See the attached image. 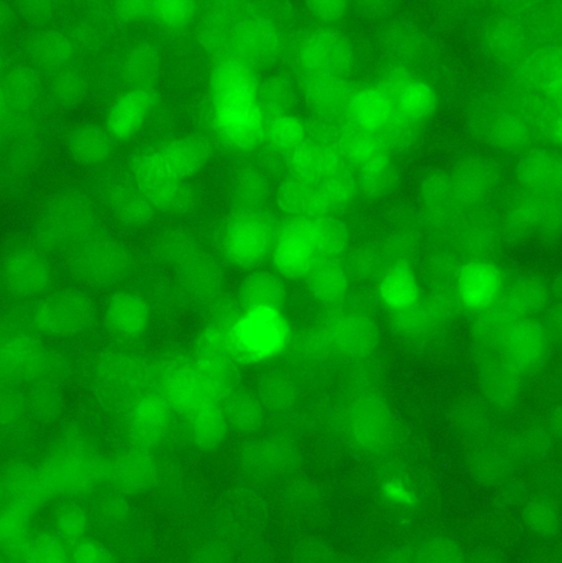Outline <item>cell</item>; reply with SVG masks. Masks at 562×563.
I'll list each match as a JSON object with an SVG mask.
<instances>
[{"mask_svg":"<svg viewBox=\"0 0 562 563\" xmlns=\"http://www.w3.org/2000/svg\"><path fill=\"white\" fill-rule=\"evenodd\" d=\"M214 123L233 147L253 150L265 137L266 117L250 64L235 57L219 62L211 74Z\"/></svg>","mask_w":562,"mask_h":563,"instance_id":"6da1fadb","label":"cell"},{"mask_svg":"<svg viewBox=\"0 0 562 563\" xmlns=\"http://www.w3.org/2000/svg\"><path fill=\"white\" fill-rule=\"evenodd\" d=\"M161 393L184 421L192 443L211 450L223 441L228 422L223 400L200 373L196 362L175 360L164 365Z\"/></svg>","mask_w":562,"mask_h":563,"instance_id":"7a4b0ae2","label":"cell"},{"mask_svg":"<svg viewBox=\"0 0 562 563\" xmlns=\"http://www.w3.org/2000/svg\"><path fill=\"white\" fill-rule=\"evenodd\" d=\"M206 159L207 147L202 142L175 140L139 155L132 163V173L137 189L151 205L175 211L187 203L186 180Z\"/></svg>","mask_w":562,"mask_h":563,"instance_id":"3957f363","label":"cell"},{"mask_svg":"<svg viewBox=\"0 0 562 563\" xmlns=\"http://www.w3.org/2000/svg\"><path fill=\"white\" fill-rule=\"evenodd\" d=\"M346 244V229L333 217L291 219L277 230L271 256L282 276L306 278L320 263L340 258Z\"/></svg>","mask_w":562,"mask_h":563,"instance_id":"277c9868","label":"cell"},{"mask_svg":"<svg viewBox=\"0 0 562 563\" xmlns=\"http://www.w3.org/2000/svg\"><path fill=\"white\" fill-rule=\"evenodd\" d=\"M286 158L290 174L321 192L334 212L353 200L357 184L335 141L309 135Z\"/></svg>","mask_w":562,"mask_h":563,"instance_id":"5b68a950","label":"cell"},{"mask_svg":"<svg viewBox=\"0 0 562 563\" xmlns=\"http://www.w3.org/2000/svg\"><path fill=\"white\" fill-rule=\"evenodd\" d=\"M228 354L233 362L256 364L285 351L290 325L280 308L243 309L224 325Z\"/></svg>","mask_w":562,"mask_h":563,"instance_id":"8992f818","label":"cell"},{"mask_svg":"<svg viewBox=\"0 0 562 563\" xmlns=\"http://www.w3.org/2000/svg\"><path fill=\"white\" fill-rule=\"evenodd\" d=\"M357 187L370 195L384 192L394 178L389 145L379 136L344 125L334 140Z\"/></svg>","mask_w":562,"mask_h":563,"instance_id":"52a82bcc","label":"cell"},{"mask_svg":"<svg viewBox=\"0 0 562 563\" xmlns=\"http://www.w3.org/2000/svg\"><path fill=\"white\" fill-rule=\"evenodd\" d=\"M276 234L273 219L267 213L245 209L227 223L221 236V251L232 265L252 268L272 254Z\"/></svg>","mask_w":562,"mask_h":563,"instance_id":"ba28073f","label":"cell"},{"mask_svg":"<svg viewBox=\"0 0 562 563\" xmlns=\"http://www.w3.org/2000/svg\"><path fill=\"white\" fill-rule=\"evenodd\" d=\"M293 60L301 79L346 77L353 63V51L341 33L313 30L297 40Z\"/></svg>","mask_w":562,"mask_h":563,"instance_id":"9c48e42d","label":"cell"},{"mask_svg":"<svg viewBox=\"0 0 562 563\" xmlns=\"http://www.w3.org/2000/svg\"><path fill=\"white\" fill-rule=\"evenodd\" d=\"M345 124L382 137L388 145L390 140L404 132L398 123L392 98L379 82L354 90L344 115Z\"/></svg>","mask_w":562,"mask_h":563,"instance_id":"30bf717a","label":"cell"},{"mask_svg":"<svg viewBox=\"0 0 562 563\" xmlns=\"http://www.w3.org/2000/svg\"><path fill=\"white\" fill-rule=\"evenodd\" d=\"M93 306L86 296L65 291L41 299L31 311V322L49 335H68L86 329L93 318Z\"/></svg>","mask_w":562,"mask_h":563,"instance_id":"8fae6325","label":"cell"},{"mask_svg":"<svg viewBox=\"0 0 562 563\" xmlns=\"http://www.w3.org/2000/svg\"><path fill=\"white\" fill-rule=\"evenodd\" d=\"M170 406L159 391L140 393L130 402L125 417V431L130 440L141 449L158 445L170 427Z\"/></svg>","mask_w":562,"mask_h":563,"instance_id":"7c38bea8","label":"cell"},{"mask_svg":"<svg viewBox=\"0 0 562 563\" xmlns=\"http://www.w3.org/2000/svg\"><path fill=\"white\" fill-rule=\"evenodd\" d=\"M352 439L364 448H379L390 441L394 418L388 406L377 396L363 394L352 400L344 415Z\"/></svg>","mask_w":562,"mask_h":563,"instance_id":"4fadbf2b","label":"cell"},{"mask_svg":"<svg viewBox=\"0 0 562 563\" xmlns=\"http://www.w3.org/2000/svg\"><path fill=\"white\" fill-rule=\"evenodd\" d=\"M322 349L344 357H363L374 346L371 320L359 312H340L328 318L317 335Z\"/></svg>","mask_w":562,"mask_h":563,"instance_id":"5bb4252c","label":"cell"},{"mask_svg":"<svg viewBox=\"0 0 562 563\" xmlns=\"http://www.w3.org/2000/svg\"><path fill=\"white\" fill-rule=\"evenodd\" d=\"M381 84L388 91L401 130L421 123L436 108V95L431 87L409 74L395 73Z\"/></svg>","mask_w":562,"mask_h":563,"instance_id":"9a60e30c","label":"cell"},{"mask_svg":"<svg viewBox=\"0 0 562 563\" xmlns=\"http://www.w3.org/2000/svg\"><path fill=\"white\" fill-rule=\"evenodd\" d=\"M97 473L96 455L81 444H69L49 460L44 476L49 486L69 490L87 486Z\"/></svg>","mask_w":562,"mask_h":563,"instance_id":"2e32d148","label":"cell"},{"mask_svg":"<svg viewBox=\"0 0 562 563\" xmlns=\"http://www.w3.org/2000/svg\"><path fill=\"white\" fill-rule=\"evenodd\" d=\"M45 262L35 253L18 250L3 261L2 282L7 291L18 298L38 296L49 284Z\"/></svg>","mask_w":562,"mask_h":563,"instance_id":"e0dca14e","label":"cell"},{"mask_svg":"<svg viewBox=\"0 0 562 563\" xmlns=\"http://www.w3.org/2000/svg\"><path fill=\"white\" fill-rule=\"evenodd\" d=\"M126 264V256L121 249L102 243L91 245L80 252L74 258L71 269L81 282L107 285L123 275Z\"/></svg>","mask_w":562,"mask_h":563,"instance_id":"ac0fdd59","label":"cell"},{"mask_svg":"<svg viewBox=\"0 0 562 563\" xmlns=\"http://www.w3.org/2000/svg\"><path fill=\"white\" fill-rule=\"evenodd\" d=\"M47 366L43 345L24 334H10L1 343L2 373L12 378H31Z\"/></svg>","mask_w":562,"mask_h":563,"instance_id":"d6986e66","label":"cell"},{"mask_svg":"<svg viewBox=\"0 0 562 563\" xmlns=\"http://www.w3.org/2000/svg\"><path fill=\"white\" fill-rule=\"evenodd\" d=\"M107 328L117 336L135 339L148 328L150 312L144 299L131 291L114 294L104 309Z\"/></svg>","mask_w":562,"mask_h":563,"instance_id":"ffe728a7","label":"cell"},{"mask_svg":"<svg viewBox=\"0 0 562 563\" xmlns=\"http://www.w3.org/2000/svg\"><path fill=\"white\" fill-rule=\"evenodd\" d=\"M276 200L279 209L291 219L333 217L334 213L321 192L291 174L280 184Z\"/></svg>","mask_w":562,"mask_h":563,"instance_id":"44dd1931","label":"cell"},{"mask_svg":"<svg viewBox=\"0 0 562 563\" xmlns=\"http://www.w3.org/2000/svg\"><path fill=\"white\" fill-rule=\"evenodd\" d=\"M308 107L316 114L330 120L344 117L354 92L346 77H317L302 79Z\"/></svg>","mask_w":562,"mask_h":563,"instance_id":"7402d4cb","label":"cell"},{"mask_svg":"<svg viewBox=\"0 0 562 563\" xmlns=\"http://www.w3.org/2000/svg\"><path fill=\"white\" fill-rule=\"evenodd\" d=\"M153 106V96L144 89H133L121 95L107 115L108 132L117 139L134 134L146 120Z\"/></svg>","mask_w":562,"mask_h":563,"instance_id":"603a6c76","label":"cell"},{"mask_svg":"<svg viewBox=\"0 0 562 563\" xmlns=\"http://www.w3.org/2000/svg\"><path fill=\"white\" fill-rule=\"evenodd\" d=\"M377 294L382 303L394 312L417 305L419 285L412 268L406 263L392 265L381 277Z\"/></svg>","mask_w":562,"mask_h":563,"instance_id":"cb8c5ba5","label":"cell"},{"mask_svg":"<svg viewBox=\"0 0 562 563\" xmlns=\"http://www.w3.org/2000/svg\"><path fill=\"white\" fill-rule=\"evenodd\" d=\"M305 280L311 296L322 305H338L348 295L349 277L340 258L320 263Z\"/></svg>","mask_w":562,"mask_h":563,"instance_id":"d4e9b609","label":"cell"},{"mask_svg":"<svg viewBox=\"0 0 562 563\" xmlns=\"http://www.w3.org/2000/svg\"><path fill=\"white\" fill-rule=\"evenodd\" d=\"M499 279L493 267L482 263H470L462 267L458 276L456 291L467 307L486 306L496 294Z\"/></svg>","mask_w":562,"mask_h":563,"instance_id":"484cf974","label":"cell"},{"mask_svg":"<svg viewBox=\"0 0 562 563\" xmlns=\"http://www.w3.org/2000/svg\"><path fill=\"white\" fill-rule=\"evenodd\" d=\"M285 288L282 280L268 272L250 274L240 285L239 301L243 309L255 307L282 308Z\"/></svg>","mask_w":562,"mask_h":563,"instance_id":"4316f807","label":"cell"},{"mask_svg":"<svg viewBox=\"0 0 562 563\" xmlns=\"http://www.w3.org/2000/svg\"><path fill=\"white\" fill-rule=\"evenodd\" d=\"M301 120L286 112H275L266 119L265 137L286 157L308 137Z\"/></svg>","mask_w":562,"mask_h":563,"instance_id":"83f0119b","label":"cell"},{"mask_svg":"<svg viewBox=\"0 0 562 563\" xmlns=\"http://www.w3.org/2000/svg\"><path fill=\"white\" fill-rule=\"evenodd\" d=\"M111 150L107 133L93 125L78 128L70 136L69 151L75 161L85 165L104 161Z\"/></svg>","mask_w":562,"mask_h":563,"instance_id":"f1b7e54d","label":"cell"},{"mask_svg":"<svg viewBox=\"0 0 562 563\" xmlns=\"http://www.w3.org/2000/svg\"><path fill=\"white\" fill-rule=\"evenodd\" d=\"M228 426L242 431L256 428L262 420L258 400L247 391L233 389L223 400Z\"/></svg>","mask_w":562,"mask_h":563,"instance_id":"f546056e","label":"cell"},{"mask_svg":"<svg viewBox=\"0 0 562 563\" xmlns=\"http://www.w3.org/2000/svg\"><path fill=\"white\" fill-rule=\"evenodd\" d=\"M114 473L123 485L141 488L151 482L154 466L148 456L142 452H129L118 459Z\"/></svg>","mask_w":562,"mask_h":563,"instance_id":"4dcf8cb0","label":"cell"},{"mask_svg":"<svg viewBox=\"0 0 562 563\" xmlns=\"http://www.w3.org/2000/svg\"><path fill=\"white\" fill-rule=\"evenodd\" d=\"M191 3L178 1L133 2L131 10L151 16L166 25H180L191 14Z\"/></svg>","mask_w":562,"mask_h":563,"instance_id":"1f68e13d","label":"cell"},{"mask_svg":"<svg viewBox=\"0 0 562 563\" xmlns=\"http://www.w3.org/2000/svg\"><path fill=\"white\" fill-rule=\"evenodd\" d=\"M110 195L113 209L124 221L140 223L150 217L151 203L139 189L122 186Z\"/></svg>","mask_w":562,"mask_h":563,"instance_id":"d6a6232c","label":"cell"},{"mask_svg":"<svg viewBox=\"0 0 562 563\" xmlns=\"http://www.w3.org/2000/svg\"><path fill=\"white\" fill-rule=\"evenodd\" d=\"M100 376L104 382H113L115 387H132L142 380V368L132 360L113 356L101 364Z\"/></svg>","mask_w":562,"mask_h":563,"instance_id":"836d02e7","label":"cell"},{"mask_svg":"<svg viewBox=\"0 0 562 563\" xmlns=\"http://www.w3.org/2000/svg\"><path fill=\"white\" fill-rule=\"evenodd\" d=\"M27 554L30 563H65L62 548L49 538L33 541Z\"/></svg>","mask_w":562,"mask_h":563,"instance_id":"e575fe53","label":"cell"},{"mask_svg":"<svg viewBox=\"0 0 562 563\" xmlns=\"http://www.w3.org/2000/svg\"><path fill=\"white\" fill-rule=\"evenodd\" d=\"M311 8L318 19L332 22L345 14L346 3L340 1L312 2Z\"/></svg>","mask_w":562,"mask_h":563,"instance_id":"d590c367","label":"cell"},{"mask_svg":"<svg viewBox=\"0 0 562 563\" xmlns=\"http://www.w3.org/2000/svg\"><path fill=\"white\" fill-rule=\"evenodd\" d=\"M59 529L67 536L79 534L84 529V519L75 510H68L59 519Z\"/></svg>","mask_w":562,"mask_h":563,"instance_id":"8d00e7d4","label":"cell"},{"mask_svg":"<svg viewBox=\"0 0 562 563\" xmlns=\"http://www.w3.org/2000/svg\"><path fill=\"white\" fill-rule=\"evenodd\" d=\"M385 494L389 499L399 504H410L412 501V494L399 482L387 483Z\"/></svg>","mask_w":562,"mask_h":563,"instance_id":"74e56055","label":"cell"},{"mask_svg":"<svg viewBox=\"0 0 562 563\" xmlns=\"http://www.w3.org/2000/svg\"><path fill=\"white\" fill-rule=\"evenodd\" d=\"M75 555L78 563H99L100 561L99 551L87 542L77 544Z\"/></svg>","mask_w":562,"mask_h":563,"instance_id":"f35d334b","label":"cell"}]
</instances>
